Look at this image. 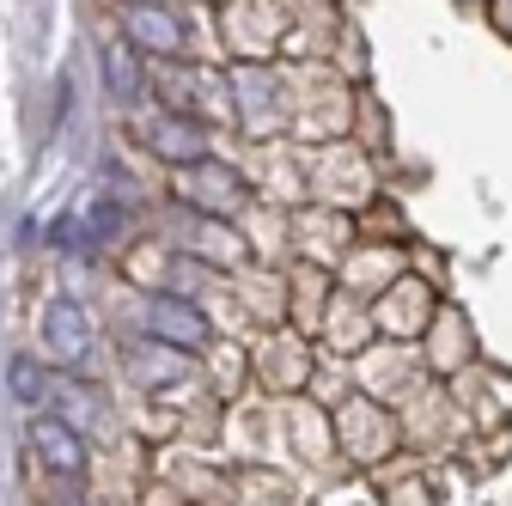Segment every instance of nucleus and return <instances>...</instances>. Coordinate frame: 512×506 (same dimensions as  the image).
I'll list each match as a JSON object with an SVG mask.
<instances>
[{
  "mask_svg": "<svg viewBox=\"0 0 512 506\" xmlns=\"http://www.w3.org/2000/svg\"><path fill=\"white\" fill-rule=\"evenodd\" d=\"M147 336L171 342V348H208V318H202V305L183 299V293H153L147 299Z\"/></svg>",
  "mask_w": 512,
  "mask_h": 506,
  "instance_id": "nucleus-1",
  "label": "nucleus"
},
{
  "mask_svg": "<svg viewBox=\"0 0 512 506\" xmlns=\"http://www.w3.org/2000/svg\"><path fill=\"white\" fill-rule=\"evenodd\" d=\"M43 348L61 360V366H80L92 354V318L74 305V299H49L43 305Z\"/></svg>",
  "mask_w": 512,
  "mask_h": 506,
  "instance_id": "nucleus-2",
  "label": "nucleus"
},
{
  "mask_svg": "<svg viewBox=\"0 0 512 506\" xmlns=\"http://www.w3.org/2000/svg\"><path fill=\"white\" fill-rule=\"evenodd\" d=\"M31 452H37V464L49 470V476H80L86 470V439L61 421V415H37L31 421Z\"/></svg>",
  "mask_w": 512,
  "mask_h": 506,
  "instance_id": "nucleus-3",
  "label": "nucleus"
},
{
  "mask_svg": "<svg viewBox=\"0 0 512 506\" xmlns=\"http://www.w3.org/2000/svg\"><path fill=\"white\" fill-rule=\"evenodd\" d=\"M104 86L116 104H141L147 98V74H141V49L135 43H110L104 49Z\"/></svg>",
  "mask_w": 512,
  "mask_h": 506,
  "instance_id": "nucleus-4",
  "label": "nucleus"
},
{
  "mask_svg": "<svg viewBox=\"0 0 512 506\" xmlns=\"http://www.w3.org/2000/svg\"><path fill=\"white\" fill-rule=\"evenodd\" d=\"M128 43H135V49H159V55H177L183 49V25L165 7H135V13H128Z\"/></svg>",
  "mask_w": 512,
  "mask_h": 506,
  "instance_id": "nucleus-5",
  "label": "nucleus"
},
{
  "mask_svg": "<svg viewBox=\"0 0 512 506\" xmlns=\"http://www.w3.org/2000/svg\"><path fill=\"white\" fill-rule=\"evenodd\" d=\"M147 141H153L171 165H189V159H202V153H208V135L196 129V122H177V116H159L153 129H147Z\"/></svg>",
  "mask_w": 512,
  "mask_h": 506,
  "instance_id": "nucleus-6",
  "label": "nucleus"
},
{
  "mask_svg": "<svg viewBox=\"0 0 512 506\" xmlns=\"http://www.w3.org/2000/svg\"><path fill=\"white\" fill-rule=\"evenodd\" d=\"M7 391H13L19 403H43L49 378H43V366H37V360H13V366H7Z\"/></svg>",
  "mask_w": 512,
  "mask_h": 506,
  "instance_id": "nucleus-7",
  "label": "nucleus"
},
{
  "mask_svg": "<svg viewBox=\"0 0 512 506\" xmlns=\"http://www.w3.org/2000/svg\"><path fill=\"white\" fill-rule=\"evenodd\" d=\"M110 232H116V208H110V202H92V208L80 214V238L98 244V238H110Z\"/></svg>",
  "mask_w": 512,
  "mask_h": 506,
  "instance_id": "nucleus-8",
  "label": "nucleus"
}]
</instances>
